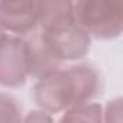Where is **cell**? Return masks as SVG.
<instances>
[{
  "label": "cell",
  "instance_id": "cell-1",
  "mask_svg": "<svg viewBox=\"0 0 123 123\" xmlns=\"http://www.w3.org/2000/svg\"><path fill=\"white\" fill-rule=\"evenodd\" d=\"M101 88L103 81L97 68L83 62L41 77L33 87V96L43 111L55 114L90 103Z\"/></svg>",
  "mask_w": 123,
  "mask_h": 123
},
{
  "label": "cell",
  "instance_id": "cell-2",
  "mask_svg": "<svg viewBox=\"0 0 123 123\" xmlns=\"http://www.w3.org/2000/svg\"><path fill=\"white\" fill-rule=\"evenodd\" d=\"M39 36L48 52L59 64L83 59L91 38L73 18V2H41Z\"/></svg>",
  "mask_w": 123,
  "mask_h": 123
},
{
  "label": "cell",
  "instance_id": "cell-3",
  "mask_svg": "<svg viewBox=\"0 0 123 123\" xmlns=\"http://www.w3.org/2000/svg\"><path fill=\"white\" fill-rule=\"evenodd\" d=\"M73 18L90 36L114 39L122 33L123 6L119 2L83 0L73 3Z\"/></svg>",
  "mask_w": 123,
  "mask_h": 123
},
{
  "label": "cell",
  "instance_id": "cell-4",
  "mask_svg": "<svg viewBox=\"0 0 123 123\" xmlns=\"http://www.w3.org/2000/svg\"><path fill=\"white\" fill-rule=\"evenodd\" d=\"M28 75L25 39L3 35L0 38V86L9 88L22 87Z\"/></svg>",
  "mask_w": 123,
  "mask_h": 123
},
{
  "label": "cell",
  "instance_id": "cell-5",
  "mask_svg": "<svg viewBox=\"0 0 123 123\" xmlns=\"http://www.w3.org/2000/svg\"><path fill=\"white\" fill-rule=\"evenodd\" d=\"M41 2H0V25L25 38L39 29Z\"/></svg>",
  "mask_w": 123,
  "mask_h": 123
},
{
  "label": "cell",
  "instance_id": "cell-6",
  "mask_svg": "<svg viewBox=\"0 0 123 123\" xmlns=\"http://www.w3.org/2000/svg\"><path fill=\"white\" fill-rule=\"evenodd\" d=\"M103 107L98 103H86L65 111L58 123H104Z\"/></svg>",
  "mask_w": 123,
  "mask_h": 123
},
{
  "label": "cell",
  "instance_id": "cell-7",
  "mask_svg": "<svg viewBox=\"0 0 123 123\" xmlns=\"http://www.w3.org/2000/svg\"><path fill=\"white\" fill-rule=\"evenodd\" d=\"M22 120L20 101L7 93H0V123H22Z\"/></svg>",
  "mask_w": 123,
  "mask_h": 123
},
{
  "label": "cell",
  "instance_id": "cell-8",
  "mask_svg": "<svg viewBox=\"0 0 123 123\" xmlns=\"http://www.w3.org/2000/svg\"><path fill=\"white\" fill-rule=\"evenodd\" d=\"M22 123H55L52 116L43 110H32L25 116Z\"/></svg>",
  "mask_w": 123,
  "mask_h": 123
},
{
  "label": "cell",
  "instance_id": "cell-9",
  "mask_svg": "<svg viewBox=\"0 0 123 123\" xmlns=\"http://www.w3.org/2000/svg\"><path fill=\"white\" fill-rule=\"evenodd\" d=\"M120 100L110 101L106 110V123H120Z\"/></svg>",
  "mask_w": 123,
  "mask_h": 123
},
{
  "label": "cell",
  "instance_id": "cell-10",
  "mask_svg": "<svg viewBox=\"0 0 123 123\" xmlns=\"http://www.w3.org/2000/svg\"><path fill=\"white\" fill-rule=\"evenodd\" d=\"M5 33H3V28H2V25H0V38H2Z\"/></svg>",
  "mask_w": 123,
  "mask_h": 123
}]
</instances>
